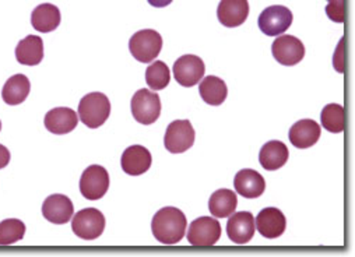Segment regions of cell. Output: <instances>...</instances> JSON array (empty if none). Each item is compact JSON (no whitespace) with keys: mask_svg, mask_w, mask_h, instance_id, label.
Returning <instances> with one entry per match:
<instances>
[{"mask_svg":"<svg viewBox=\"0 0 355 257\" xmlns=\"http://www.w3.org/2000/svg\"><path fill=\"white\" fill-rule=\"evenodd\" d=\"M9 162H10V151L5 145L0 144V169L6 168Z\"/></svg>","mask_w":355,"mask_h":257,"instance_id":"f546056e","label":"cell"},{"mask_svg":"<svg viewBox=\"0 0 355 257\" xmlns=\"http://www.w3.org/2000/svg\"><path fill=\"white\" fill-rule=\"evenodd\" d=\"M71 229L84 240H94L104 233L105 217L97 209L81 210L73 217Z\"/></svg>","mask_w":355,"mask_h":257,"instance_id":"5b68a950","label":"cell"},{"mask_svg":"<svg viewBox=\"0 0 355 257\" xmlns=\"http://www.w3.org/2000/svg\"><path fill=\"white\" fill-rule=\"evenodd\" d=\"M320 126L311 119L297 122L290 130V141L295 148L305 150L315 145L320 139Z\"/></svg>","mask_w":355,"mask_h":257,"instance_id":"d6986e66","label":"cell"},{"mask_svg":"<svg viewBox=\"0 0 355 257\" xmlns=\"http://www.w3.org/2000/svg\"><path fill=\"white\" fill-rule=\"evenodd\" d=\"M169 81H171V73L168 66L164 62L157 60L147 67L146 82L150 87V90H154V91L164 90L168 87Z\"/></svg>","mask_w":355,"mask_h":257,"instance_id":"484cf974","label":"cell"},{"mask_svg":"<svg viewBox=\"0 0 355 257\" xmlns=\"http://www.w3.org/2000/svg\"><path fill=\"white\" fill-rule=\"evenodd\" d=\"M31 24L38 33H52L60 24V12L55 5H40L31 15Z\"/></svg>","mask_w":355,"mask_h":257,"instance_id":"603a6c76","label":"cell"},{"mask_svg":"<svg viewBox=\"0 0 355 257\" xmlns=\"http://www.w3.org/2000/svg\"><path fill=\"white\" fill-rule=\"evenodd\" d=\"M45 127L52 134L71 133L78 123L77 114L70 108H55L45 116Z\"/></svg>","mask_w":355,"mask_h":257,"instance_id":"ac0fdd59","label":"cell"},{"mask_svg":"<svg viewBox=\"0 0 355 257\" xmlns=\"http://www.w3.org/2000/svg\"><path fill=\"white\" fill-rule=\"evenodd\" d=\"M248 16H249L248 0H221L217 9L218 21L228 28H235L242 26L246 21Z\"/></svg>","mask_w":355,"mask_h":257,"instance_id":"9a60e30c","label":"cell"},{"mask_svg":"<svg viewBox=\"0 0 355 257\" xmlns=\"http://www.w3.org/2000/svg\"><path fill=\"white\" fill-rule=\"evenodd\" d=\"M26 235V225L23 221L10 218L0 222V246H10L21 240Z\"/></svg>","mask_w":355,"mask_h":257,"instance_id":"83f0119b","label":"cell"},{"mask_svg":"<svg viewBox=\"0 0 355 257\" xmlns=\"http://www.w3.org/2000/svg\"><path fill=\"white\" fill-rule=\"evenodd\" d=\"M188 221L185 214L175 207H165L159 210L153 221L151 231L154 238L162 245H176L180 243L187 232Z\"/></svg>","mask_w":355,"mask_h":257,"instance_id":"6da1fadb","label":"cell"},{"mask_svg":"<svg viewBox=\"0 0 355 257\" xmlns=\"http://www.w3.org/2000/svg\"><path fill=\"white\" fill-rule=\"evenodd\" d=\"M31 91V82L24 74L10 77L2 90V98L8 105L23 104Z\"/></svg>","mask_w":355,"mask_h":257,"instance_id":"7402d4cb","label":"cell"},{"mask_svg":"<svg viewBox=\"0 0 355 257\" xmlns=\"http://www.w3.org/2000/svg\"><path fill=\"white\" fill-rule=\"evenodd\" d=\"M110 189V175L107 169L100 165H92L87 168L80 179V192L87 200H100Z\"/></svg>","mask_w":355,"mask_h":257,"instance_id":"277c9868","label":"cell"},{"mask_svg":"<svg viewBox=\"0 0 355 257\" xmlns=\"http://www.w3.org/2000/svg\"><path fill=\"white\" fill-rule=\"evenodd\" d=\"M111 115V103L107 96L101 93H92L85 96L78 104V116L81 123L87 127H101Z\"/></svg>","mask_w":355,"mask_h":257,"instance_id":"7a4b0ae2","label":"cell"},{"mask_svg":"<svg viewBox=\"0 0 355 257\" xmlns=\"http://www.w3.org/2000/svg\"><path fill=\"white\" fill-rule=\"evenodd\" d=\"M148 3L154 8H166L172 3V0H148Z\"/></svg>","mask_w":355,"mask_h":257,"instance_id":"4dcf8cb0","label":"cell"},{"mask_svg":"<svg viewBox=\"0 0 355 257\" xmlns=\"http://www.w3.org/2000/svg\"><path fill=\"white\" fill-rule=\"evenodd\" d=\"M259 28L268 37L284 34L293 24V13L286 6H270L259 16Z\"/></svg>","mask_w":355,"mask_h":257,"instance_id":"ba28073f","label":"cell"},{"mask_svg":"<svg viewBox=\"0 0 355 257\" xmlns=\"http://www.w3.org/2000/svg\"><path fill=\"white\" fill-rule=\"evenodd\" d=\"M238 199L235 192L228 189H220L210 197L209 210L216 218H227L236 210Z\"/></svg>","mask_w":355,"mask_h":257,"instance_id":"d4e9b609","label":"cell"},{"mask_svg":"<svg viewBox=\"0 0 355 257\" xmlns=\"http://www.w3.org/2000/svg\"><path fill=\"white\" fill-rule=\"evenodd\" d=\"M132 115L141 125H153L161 115V100L157 93L139 90L130 103Z\"/></svg>","mask_w":355,"mask_h":257,"instance_id":"8992f818","label":"cell"},{"mask_svg":"<svg viewBox=\"0 0 355 257\" xmlns=\"http://www.w3.org/2000/svg\"><path fill=\"white\" fill-rule=\"evenodd\" d=\"M234 186L238 195L245 199H257L266 190L263 177L253 169H242L235 175Z\"/></svg>","mask_w":355,"mask_h":257,"instance_id":"e0dca14e","label":"cell"},{"mask_svg":"<svg viewBox=\"0 0 355 257\" xmlns=\"http://www.w3.org/2000/svg\"><path fill=\"white\" fill-rule=\"evenodd\" d=\"M254 218L250 213H235L227 222V235L236 245H245L254 235Z\"/></svg>","mask_w":355,"mask_h":257,"instance_id":"2e32d148","label":"cell"},{"mask_svg":"<svg viewBox=\"0 0 355 257\" xmlns=\"http://www.w3.org/2000/svg\"><path fill=\"white\" fill-rule=\"evenodd\" d=\"M16 59L24 66H37L44 59V41L38 35H28L19 42L16 48Z\"/></svg>","mask_w":355,"mask_h":257,"instance_id":"44dd1931","label":"cell"},{"mask_svg":"<svg viewBox=\"0 0 355 257\" xmlns=\"http://www.w3.org/2000/svg\"><path fill=\"white\" fill-rule=\"evenodd\" d=\"M0 130H2V122H0Z\"/></svg>","mask_w":355,"mask_h":257,"instance_id":"1f68e13d","label":"cell"},{"mask_svg":"<svg viewBox=\"0 0 355 257\" xmlns=\"http://www.w3.org/2000/svg\"><path fill=\"white\" fill-rule=\"evenodd\" d=\"M205 63L199 56L185 55L173 64V77L182 87H195L205 76Z\"/></svg>","mask_w":355,"mask_h":257,"instance_id":"30bf717a","label":"cell"},{"mask_svg":"<svg viewBox=\"0 0 355 257\" xmlns=\"http://www.w3.org/2000/svg\"><path fill=\"white\" fill-rule=\"evenodd\" d=\"M275 59L283 66H295L305 56L304 44L293 35H280L272 46Z\"/></svg>","mask_w":355,"mask_h":257,"instance_id":"8fae6325","label":"cell"},{"mask_svg":"<svg viewBox=\"0 0 355 257\" xmlns=\"http://www.w3.org/2000/svg\"><path fill=\"white\" fill-rule=\"evenodd\" d=\"M199 93L202 100L213 107L221 105L228 96L227 84L216 76H207L202 80L199 85Z\"/></svg>","mask_w":355,"mask_h":257,"instance_id":"cb8c5ba5","label":"cell"},{"mask_svg":"<svg viewBox=\"0 0 355 257\" xmlns=\"http://www.w3.org/2000/svg\"><path fill=\"white\" fill-rule=\"evenodd\" d=\"M327 17L334 23H344L345 13H344V0H327L326 6Z\"/></svg>","mask_w":355,"mask_h":257,"instance_id":"f1b7e54d","label":"cell"},{"mask_svg":"<svg viewBox=\"0 0 355 257\" xmlns=\"http://www.w3.org/2000/svg\"><path fill=\"white\" fill-rule=\"evenodd\" d=\"M290 157L287 145L282 141L273 140L266 143L259 154V162L266 170H277L283 168Z\"/></svg>","mask_w":355,"mask_h":257,"instance_id":"ffe728a7","label":"cell"},{"mask_svg":"<svg viewBox=\"0 0 355 257\" xmlns=\"http://www.w3.org/2000/svg\"><path fill=\"white\" fill-rule=\"evenodd\" d=\"M153 162L150 151L143 145H132L122 155V169L130 177H140L150 169Z\"/></svg>","mask_w":355,"mask_h":257,"instance_id":"5bb4252c","label":"cell"},{"mask_svg":"<svg viewBox=\"0 0 355 257\" xmlns=\"http://www.w3.org/2000/svg\"><path fill=\"white\" fill-rule=\"evenodd\" d=\"M320 123L330 133H341L344 130V108L338 104L326 105L320 114Z\"/></svg>","mask_w":355,"mask_h":257,"instance_id":"4316f807","label":"cell"},{"mask_svg":"<svg viewBox=\"0 0 355 257\" xmlns=\"http://www.w3.org/2000/svg\"><path fill=\"white\" fill-rule=\"evenodd\" d=\"M74 213V206L71 200L64 195L49 196L42 206V215L46 221L56 225L67 224Z\"/></svg>","mask_w":355,"mask_h":257,"instance_id":"4fadbf2b","label":"cell"},{"mask_svg":"<svg viewBox=\"0 0 355 257\" xmlns=\"http://www.w3.org/2000/svg\"><path fill=\"white\" fill-rule=\"evenodd\" d=\"M221 236V225L213 217H202L191 224L188 240L195 247H211Z\"/></svg>","mask_w":355,"mask_h":257,"instance_id":"9c48e42d","label":"cell"},{"mask_svg":"<svg viewBox=\"0 0 355 257\" xmlns=\"http://www.w3.org/2000/svg\"><path fill=\"white\" fill-rule=\"evenodd\" d=\"M129 49L137 62L150 63L162 49V37L154 30H141L130 38Z\"/></svg>","mask_w":355,"mask_h":257,"instance_id":"3957f363","label":"cell"},{"mask_svg":"<svg viewBox=\"0 0 355 257\" xmlns=\"http://www.w3.org/2000/svg\"><path fill=\"white\" fill-rule=\"evenodd\" d=\"M254 227L257 228L259 233L266 239H276L280 238L287 228V220L284 214L275 207L264 209L259 213Z\"/></svg>","mask_w":355,"mask_h":257,"instance_id":"7c38bea8","label":"cell"},{"mask_svg":"<svg viewBox=\"0 0 355 257\" xmlns=\"http://www.w3.org/2000/svg\"><path fill=\"white\" fill-rule=\"evenodd\" d=\"M196 133L189 121L172 122L165 133L164 145L172 154H182L195 144Z\"/></svg>","mask_w":355,"mask_h":257,"instance_id":"52a82bcc","label":"cell"}]
</instances>
